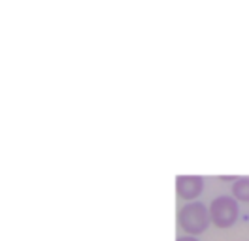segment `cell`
I'll list each match as a JSON object with an SVG mask.
<instances>
[{"mask_svg": "<svg viewBox=\"0 0 249 241\" xmlns=\"http://www.w3.org/2000/svg\"><path fill=\"white\" fill-rule=\"evenodd\" d=\"M178 221L187 236H200L212 224L210 207H206L202 202H189L179 209Z\"/></svg>", "mask_w": 249, "mask_h": 241, "instance_id": "6da1fadb", "label": "cell"}, {"mask_svg": "<svg viewBox=\"0 0 249 241\" xmlns=\"http://www.w3.org/2000/svg\"><path fill=\"white\" fill-rule=\"evenodd\" d=\"M238 202L234 200V196H217L212 204H210V221L212 224L217 228H231L238 221Z\"/></svg>", "mask_w": 249, "mask_h": 241, "instance_id": "7a4b0ae2", "label": "cell"}, {"mask_svg": "<svg viewBox=\"0 0 249 241\" xmlns=\"http://www.w3.org/2000/svg\"><path fill=\"white\" fill-rule=\"evenodd\" d=\"M204 179L200 175H178L176 179V192L181 200L189 202H196V198L202 194Z\"/></svg>", "mask_w": 249, "mask_h": 241, "instance_id": "3957f363", "label": "cell"}, {"mask_svg": "<svg viewBox=\"0 0 249 241\" xmlns=\"http://www.w3.org/2000/svg\"><path fill=\"white\" fill-rule=\"evenodd\" d=\"M232 196L236 202H246V204H249V177L234 179Z\"/></svg>", "mask_w": 249, "mask_h": 241, "instance_id": "277c9868", "label": "cell"}, {"mask_svg": "<svg viewBox=\"0 0 249 241\" xmlns=\"http://www.w3.org/2000/svg\"><path fill=\"white\" fill-rule=\"evenodd\" d=\"M178 241H198L195 236H181V238H178Z\"/></svg>", "mask_w": 249, "mask_h": 241, "instance_id": "5b68a950", "label": "cell"}]
</instances>
